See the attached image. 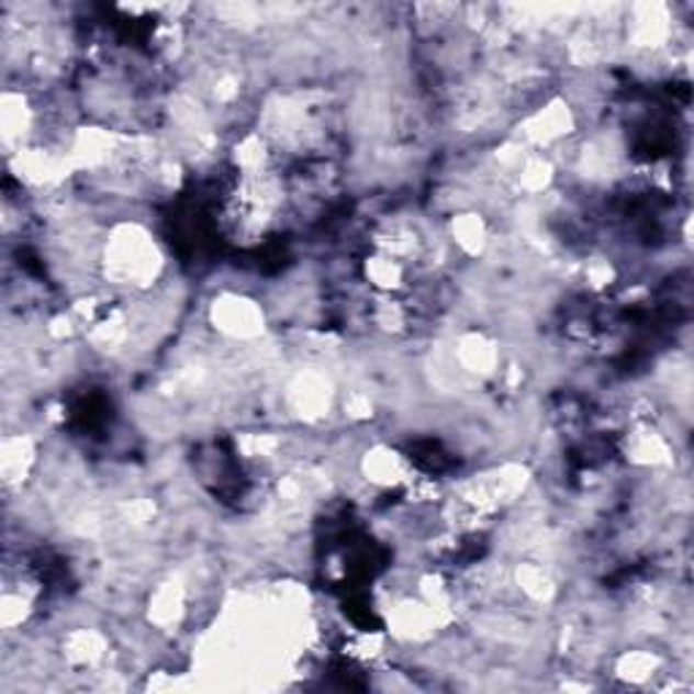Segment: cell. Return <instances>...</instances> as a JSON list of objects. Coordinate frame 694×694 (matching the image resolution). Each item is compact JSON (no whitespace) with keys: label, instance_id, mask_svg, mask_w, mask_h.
<instances>
[{"label":"cell","instance_id":"1","mask_svg":"<svg viewBox=\"0 0 694 694\" xmlns=\"http://www.w3.org/2000/svg\"><path fill=\"white\" fill-rule=\"evenodd\" d=\"M361 275L380 296H391V293L407 291V264L402 260L385 256V253L374 250V256H369L361 264Z\"/></svg>","mask_w":694,"mask_h":694}]
</instances>
